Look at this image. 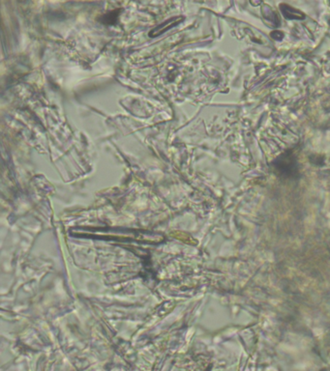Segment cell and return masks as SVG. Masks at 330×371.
Masks as SVG:
<instances>
[{
	"label": "cell",
	"instance_id": "1",
	"mask_svg": "<svg viewBox=\"0 0 330 371\" xmlns=\"http://www.w3.org/2000/svg\"><path fill=\"white\" fill-rule=\"evenodd\" d=\"M182 21H184V17H174V18L168 20L167 21L161 23L160 25H158V26H157L156 28H154L153 30H151V31L149 32V36H150V37H158V36H160L162 33H164V32H166L167 30H169L170 28L178 25Z\"/></svg>",
	"mask_w": 330,
	"mask_h": 371
}]
</instances>
